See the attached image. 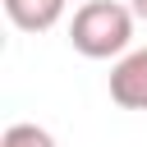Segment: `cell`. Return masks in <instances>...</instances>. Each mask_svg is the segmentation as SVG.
<instances>
[{
    "instance_id": "cell-1",
    "label": "cell",
    "mask_w": 147,
    "mask_h": 147,
    "mask_svg": "<svg viewBox=\"0 0 147 147\" xmlns=\"http://www.w3.org/2000/svg\"><path fill=\"white\" fill-rule=\"evenodd\" d=\"M133 41V9L119 0H87L74 9L69 23V46L87 60H124Z\"/></svg>"
},
{
    "instance_id": "cell-2",
    "label": "cell",
    "mask_w": 147,
    "mask_h": 147,
    "mask_svg": "<svg viewBox=\"0 0 147 147\" xmlns=\"http://www.w3.org/2000/svg\"><path fill=\"white\" fill-rule=\"evenodd\" d=\"M110 101L124 106V110H142L147 115V46L129 51L110 69Z\"/></svg>"
},
{
    "instance_id": "cell-3",
    "label": "cell",
    "mask_w": 147,
    "mask_h": 147,
    "mask_svg": "<svg viewBox=\"0 0 147 147\" xmlns=\"http://www.w3.org/2000/svg\"><path fill=\"white\" fill-rule=\"evenodd\" d=\"M5 14L23 32H46L64 18V0H5Z\"/></svg>"
},
{
    "instance_id": "cell-4",
    "label": "cell",
    "mask_w": 147,
    "mask_h": 147,
    "mask_svg": "<svg viewBox=\"0 0 147 147\" xmlns=\"http://www.w3.org/2000/svg\"><path fill=\"white\" fill-rule=\"evenodd\" d=\"M0 147H55V138L41 129V124H9Z\"/></svg>"
},
{
    "instance_id": "cell-5",
    "label": "cell",
    "mask_w": 147,
    "mask_h": 147,
    "mask_svg": "<svg viewBox=\"0 0 147 147\" xmlns=\"http://www.w3.org/2000/svg\"><path fill=\"white\" fill-rule=\"evenodd\" d=\"M129 9H133V18H138V23H147V0H129Z\"/></svg>"
}]
</instances>
